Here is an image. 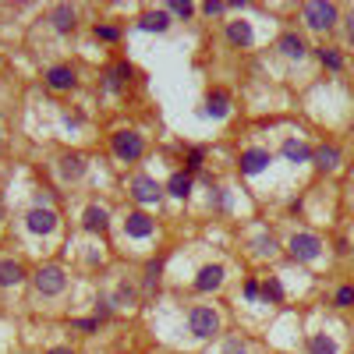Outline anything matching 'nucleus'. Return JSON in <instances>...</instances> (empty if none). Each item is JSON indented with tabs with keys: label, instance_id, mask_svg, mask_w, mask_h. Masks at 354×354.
Listing matches in <instances>:
<instances>
[{
	"label": "nucleus",
	"instance_id": "obj_28",
	"mask_svg": "<svg viewBox=\"0 0 354 354\" xmlns=\"http://www.w3.org/2000/svg\"><path fill=\"white\" fill-rule=\"evenodd\" d=\"M333 305H337V308H351L354 305V287H340L337 298H333Z\"/></svg>",
	"mask_w": 354,
	"mask_h": 354
},
{
	"label": "nucleus",
	"instance_id": "obj_23",
	"mask_svg": "<svg viewBox=\"0 0 354 354\" xmlns=\"http://www.w3.org/2000/svg\"><path fill=\"white\" fill-rule=\"evenodd\" d=\"M128 78H131V64H114V68L107 71V89H110V92L124 89V86H128Z\"/></svg>",
	"mask_w": 354,
	"mask_h": 354
},
{
	"label": "nucleus",
	"instance_id": "obj_1",
	"mask_svg": "<svg viewBox=\"0 0 354 354\" xmlns=\"http://www.w3.org/2000/svg\"><path fill=\"white\" fill-rule=\"evenodd\" d=\"M188 329H192V337H199V340L216 337V333H220V312L210 308V305H195L188 312Z\"/></svg>",
	"mask_w": 354,
	"mask_h": 354
},
{
	"label": "nucleus",
	"instance_id": "obj_24",
	"mask_svg": "<svg viewBox=\"0 0 354 354\" xmlns=\"http://www.w3.org/2000/svg\"><path fill=\"white\" fill-rule=\"evenodd\" d=\"M337 340L329 337V333H316V337L308 340V354H337Z\"/></svg>",
	"mask_w": 354,
	"mask_h": 354
},
{
	"label": "nucleus",
	"instance_id": "obj_19",
	"mask_svg": "<svg viewBox=\"0 0 354 354\" xmlns=\"http://www.w3.org/2000/svg\"><path fill=\"white\" fill-rule=\"evenodd\" d=\"M138 25L145 32H166V29H170V14H166V11H145Z\"/></svg>",
	"mask_w": 354,
	"mask_h": 354
},
{
	"label": "nucleus",
	"instance_id": "obj_25",
	"mask_svg": "<svg viewBox=\"0 0 354 354\" xmlns=\"http://www.w3.org/2000/svg\"><path fill=\"white\" fill-rule=\"evenodd\" d=\"M262 298H266V301H273V305H277V301H283V287H280V280L269 277V280L262 283Z\"/></svg>",
	"mask_w": 354,
	"mask_h": 354
},
{
	"label": "nucleus",
	"instance_id": "obj_3",
	"mask_svg": "<svg viewBox=\"0 0 354 354\" xmlns=\"http://www.w3.org/2000/svg\"><path fill=\"white\" fill-rule=\"evenodd\" d=\"M32 283H36V290L43 298H53V294H60V290L68 287V277H64V269H60V266H43L32 277Z\"/></svg>",
	"mask_w": 354,
	"mask_h": 354
},
{
	"label": "nucleus",
	"instance_id": "obj_33",
	"mask_svg": "<svg viewBox=\"0 0 354 354\" xmlns=\"http://www.w3.org/2000/svg\"><path fill=\"white\" fill-rule=\"evenodd\" d=\"M227 8H231V4H223V0H210V4H202V11L210 14V18H213V14H223Z\"/></svg>",
	"mask_w": 354,
	"mask_h": 354
},
{
	"label": "nucleus",
	"instance_id": "obj_34",
	"mask_svg": "<svg viewBox=\"0 0 354 354\" xmlns=\"http://www.w3.org/2000/svg\"><path fill=\"white\" fill-rule=\"evenodd\" d=\"M160 280V262H149V269H145V287H156Z\"/></svg>",
	"mask_w": 354,
	"mask_h": 354
},
{
	"label": "nucleus",
	"instance_id": "obj_16",
	"mask_svg": "<svg viewBox=\"0 0 354 354\" xmlns=\"http://www.w3.org/2000/svg\"><path fill=\"white\" fill-rule=\"evenodd\" d=\"M277 47H280V53H283V57H290V60H301V57L308 53V47H305V39H301L298 32H283Z\"/></svg>",
	"mask_w": 354,
	"mask_h": 354
},
{
	"label": "nucleus",
	"instance_id": "obj_9",
	"mask_svg": "<svg viewBox=\"0 0 354 354\" xmlns=\"http://www.w3.org/2000/svg\"><path fill=\"white\" fill-rule=\"evenodd\" d=\"M220 287H223V266H202L195 277V290L210 294V290H220Z\"/></svg>",
	"mask_w": 354,
	"mask_h": 354
},
{
	"label": "nucleus",
	"instance_id": "obj_35",
	"mask_svg": "<svg viewBox=\"0 0 354 354\" xmlns=\"http://www.w3.org/2000/svg\"><path fill=\"white\" fill-rule=\"evenodd\" d=\"M71 326L81 329V333H92V329H99V319H75Z\"/></svg>",
	"mask_w": 354,
	"mask_h": 354
},
{
	"label": "nucleus",
	"instance_id": "obj_36",
	"mask_svg": "<svg viewBox=\"0 0 354 354\" xmlns=\"http://www.w3.org/2000/svg\"><path fill=\"white\" fill-rule=\"evenodd\" d=\"M199 166H202V149H192V153H188V174L199 170Z\"/></svg>",
	"mask_w": 354,
	"mask_h": 354
},
{
	"label": "nucleus",
	"instance_id": "obj_39",
	"mask_svg": "<svg viewBox=\"0 0 354 354\" xmlns=\"http://www.w3.org/2000/svg\"><path fill=\"white\" fill-rule=\"evenodd\" d=\"M47 354H75V351H71V347H50Z\"/></svg>",
	"mask_w": 354,
	"mask_h": 354
},
{
	"label": "nucleus",
	"instance_id": "obj_20",
	"mask_svg": "<svg viewBox=\"0 0 354 354\" xmlns=\"http://www.w3.org/2000/svg\"><path fill=\"white\" fill-rule=\"evenodd\" d=\"M227 110H231V99H227V92H210V99H205V114H210V117H227Z\"/></svg>",
	"mask_w": 354,
	"mask_h": 354
},
{
	"label": "nucleus",
	"instance_id": "obj_7",
	"mask_svg": "<svg viewBox=\"0 0 354 354\" xmlns=\"http://www.w3.org/2000/svg\"><path fill=\"white\" fill-rule=\"evenodd\" d=\"M47 86H50L53 92H71V89L78 86V75H75V68H68V64H57V68L47 71Z\"/></svg>",
	"mask_w": 354,
	"mask_h": 354
},
{
	"label": "nucleus",
	"instance_id": "obj_14",
	"mask_svg": "<svg viewBox=\"0 0 354 354\" xmlns=\"http://www.w3.org/2000/svg\"><path fill=\"white\" fill-rule=\"evenodd\" d=\"M57 170H60V177H64V181H78L81 174H86V156L64 153V156H60V166H57Z\"/></svg>",
	"mask_w": 354,
	"mask_h": 354
},
{
	"label": "nucleus",
	"instance_id": "obj_17",
	"mask_svg": "<svg viewBox=\"0 0 354 354\" xmlns=\"http://www.w3.org/2000/svg\"><path fill=\"white\" fill-rule=\"evenodd\" d=\"M227 39H231L234 47H252L255 43V32H252V25H248V22H241V18H238V22L227 25Z\"/></svg>",
	"mask_w": 354,
	"mask_h": 354
},
{
	"label": "nucleus",
	"instance_id": "obj_11",
	"mask_svg": "<svg viewBox=\"0 0 354 354\" xmlns=\"http://www.w3.org/2000/svg\"><path fill=\"white\" fill-rule=\"evenodd\" d=\"M153 231H156V223L145 213H128V220H124V234L128 238H149Z\"/></svg>",
	"mask_w": 354,
	"mask_h": 354
},
{
	"label": "nucleus",
	"instance_id": "obj_27",
	"mask_svg": "<svg viewBox=\"0 0 354 354\" xmlns=\"http://www.w3.org/2000/svg\"><path fill=\"white\" fill-rule=\"evenodd\" d=\"M114 305H135V287L121 283V287H117V294H114Z\"/></svg>",
	"mask_w": 354,
	"mask_h": 354
},
{
	"label": "nucleus",
	"instance_id": "obj_12",
	"mask_svg": "<svg viewBox=\"0 0 354 354\" xmlns=\"http://www.w3.org/2000/svg\"><path fill=\"white\" fill-rule=\"evenodd\" d=\"M81 227H86L89 234H99V231H107V227H110V213L103 210V205H89V210L81 213Z\"/></svg>",
	"mask_w": 354,
	"mask_h": 354
},
{
	"label": "nucleus",
	"instance_id": "obj_32",
	"mask_svg": "<svg viewBox=\"0 0 354 354\" xmlns=\"http://www.w3.org/2000/svg\"><path fill=\"white\" fill-rule=\"evenodd\" d=\"M170 14H177V18H192V14H195V8H192V4H184V0H177V4H170Z\"/></svg>",
	"mask_w": 354,
	"mask_h": 354
},
{
	"label": "nucleus",
	"instance_id": "obj_4",
	"mask_svg": "<svg viewBox=\"0 0 354 354\" xmlns=\"http://www.w3.org/2000/svg\"><path fill=\"white\" fill-rule=\"evenodd\" d=\"M301 18L308 22V29H333L337 25V4H319V0H312V4L301 8Z\"/></svg>",
	"mask_w": 354,
	"mask_h": 354
},
{
	"label": "nucleus",
	"instance_id": "obj_5",
	"mask_svg": "<svg viewBox=\"0 0 354 354\" xmlns=\"http://www.w3.org/2000/svg\"><path fill=\"white\" fill-rule=\"evenodd\" d=\"M287 248H290V255H294L298 262H316L323 255V241L316 234H294L287 241Z\"/></svg>",
	"mask_w": 354,
	"mask_h": 354
},
{
	"label": "nucleus",
	"instance_id": "obj_13",
	"mask_svg": "<svg viewBox=\"0 0 354 354\" xmlns=\"http://www.w3.org/2000/svg\"><path fill=\"white\" fill-rule=\"evenodd\" d=\"M50 22H53L57 32H71V29L78 25V11H75L71 4H57V8L50 11Z\"/></svg>",
	"mask_w": 354,
	"mask_h": 354
},
{
	"label": "nucleus",
	"instance_id": "obj_30",
	"mask_svg": "<svg viewBox=\"0 0 354 354\" xmlns=\"http://www.w3.org/2000/svg\"><path fill=\"white\" fill-rule=\"evenodd\" d=\"M223 354H248V344L241 337H231V340L223 344Z\"/></svg>",
	"mask_w": 354,
	"mask_h": 354
},
{
	"label": "nucleus",
	"instance_id": "obj_40",
	"mask_svg": "<svg viewBox=\"0 0 354 354\" xmlns=\"http://www.w3.org/2000/svg\"><path fill=\"white\" fill-rule=\"evenodd\" d=\"M0 145H4V138H0Z\"/></svg>",
	"mask_w": 354,
	"mask_h": 354
},
{
	"label": "nucleus",
	"instance_id": "obj_2",
	"mask_svg": "<svg viewBox=\"0 0 354 354\" xmlns=\"http://www.w3.org/2000/svg\"><path fill=\"white\" fill-rule=\"evenodd\" d=\"M142 153H145V142L138 131H117L114 135V156L121 163H135V160H142Z\"/></svg>",
	"mask_w": 354,
	"mask_h": 354
},
{
	"label": "nucleus",
	"instance_id": "obj_6",
	"mask_svg": "<svg viewBox=\"0 0 354 354\" xmlns=\"http://www.w3.org/2000/svg\"><path fill=\"white\" fill-rule=\"evenodd\" d=\"M25 227H29L32 234H39V238H50V234L57 231V213H53V210H43V205H36V210L25 213Z\"/></svg>",
	"mask_w": 354,
	"mask_h": 354
},
{
	"label": "nucleus",
	"instance_id": "obj_18",
	"mask_svg": "<svg viewBox=\"0 0 354 354\" xmlns=\"http://www.w3.org/2000/svg\"><path fill=\"white\" fill-rule=\"evenodd\" d=\"M312 160H316L319 170H337L340 166V149L337 145H319V149L312 153Z\"/></svg>",
	"mask_w": 354,
	"mask_h": 354
},
{
	"label": "nucleus",
	"instance_id": "obj_26",
	"mask_svg": "<svg viewBox=\"0 0 354 354\" xmlns=\"http://www.w3.org/2000/svg\"><path fill=\"white\" fill-rule=\"evenodd\" d=\"M319 60H323L329 71H340V68H344V57H340L337 50H319Z\"/></svg>",
	"mask_w": 354,
	"mask_h": 354
},
{
	"label": "nucleus",
	"instance_id": "obj_8",
	"mask_svg": "<svg viewBox=\"0 0 354 354\" xmlns=\"http://www.w3.org/2000/svg\"><path fill=\"white\" fill-rule=\"evenodd\" d=\"M269 163H273V156H269L266 149H244V153H241V174L255 177V174L266 170Z\"/></svg>",
	"mask_w": 354,
	"mask_h": 354
},
{
	"label": "nucleus",
	"instance_id": "obj_10",
	"mask_svg": "<svg viewBox=\"0 0 354 354\" xmlns=\"http://www.w3.org/2000/svg\"><path fill=\"white\" fill-rule=\"evenodd\" d=\"M131 199L142 202V205L160 202V184H156L153 177H135V181H131Z\"/></svg>",
	"mask_w": 354,
	"mask_h": 354
},
{
	"label": "nucleus",
	"instance_id": "obj_22",
	"mask_svg": "<svg viewBox=\"0 0 354 354\" xmlns=\"http://www.w3.org/2000/svg\"><path fill=\"white\" fill-rule=\"evenodd\" d=\"M166 192H170L174 199H188V192H192V174H188V170L174 174L170 181H166Z\"/></svg>",
	"mask_w": 354,
	"mask_h": 354
},
{
	"label": "nucleus",
	"instance_id": "obj_38",
	"mask_svg": "<svg viewBox=\"0 0 354 354\" xmlns=\"http://www.w3.org/2000/svg\"><path fill=\"white\" fill-rule=\"evenodd\" d=\"M347 39H351V43H354V14L347 18Z\"/></svg>",
	"mask_w": 354,
	"mask_h": 354
},
{
	"label": "nucleus",
	"instance_id": "obj_21",
	"mask_svg": "<svg viewBox=\"0 0 354 354\" xmlns=\"http://www.w3.org/2000/svg\"><path fill=\"white\" fill-rule=\"evenodd\" d=\"M283 156H287L290 163H305V160H312V149H308L301 138H287V142H283Z\"/></svg>",
	"mask_w": 354,
	"mask_h": 354
},
{
	"label": "nucleus",
	"instance_id": "obj_31",
	"mask_svg": "<svg viewBox=\"0 0 354 354\" xmlns=\"http://www.w3.org/2000/svg\"><path fill=\"white\" fill-rule=\"evenodd\" d=\"M92 32H96V39H103V43H114V39L121 36V32H117L114 25H96Z\"/></svg>",
	"mask_w": 354,
	"mask_h": 354
},
{
	"label": "nucleus",
	"instance_id": "obj_29",
	"mask_svg": "<svg viewBox=\"0 0 354 354\" xmlns=\"http://www.w3.org/2000/svg\"><path fill=\"white\" fill-rule=\"evenodd\" d=\"M255 255H277V241L273 238H259L255 241Z\"/></svg>",
	"mask_w": 354,
	"mask_h": 354
},
{
	"label": "nucleus",
	"instance_id": "obj_15",
	"mask_svg": "<svg viewBox=\"0 0 354 354\" xmlns=\"http://www.w3.org/2000/svg\"><path fill=\"white\" fill-rule=\"evenodd\" d=\"M25 280V266L14 259H0V287H18Z\"/></svg>",
	"mask_w": 354,
	"mask_h": 354
},
{
	"label": "nucleus",
	"instance_id": "obj_37",
	"mask_svg": "<svg viewBox=\"0 0 354 354\" xmlns=\"http://www.w3.org/2000/svg\"><path fill=\"white\" fill-rule=\"evenodd\" d=\"M244 298H248V301H255V298H259V283H255V280H248V283H244Z\"/></svg>",
	"mask_w": 354,
	"mask_h": 354
}]
</instances>
